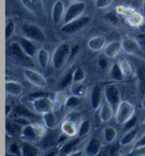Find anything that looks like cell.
<instances>
[{
    "label": "cell",
    "mask_w": 145,
    "mask_h": 156,
    "mask_svg": "<svg viewBox=\"0 0 145 156\" xmlns=\"http://www.w3.org/2000/svg\"><path fill=\"white\" fill-rule=\"evenodd\" d=\"M98 65L99 66L101 67V68L102 69H105L106 68V67L108 66V62H107V60L105 59V58H101L100 60H99V62H98Z\"/></svg>",
    "instance_id": "c3c4849f"
},
{
    "label": "cell",
    "mask_w": 145,
    "mask_h": 156,
    "mask_svg": "<svg viewBox=\"0 0 145 156\" xmlns=\"http://www.w3.org/2000/svg\"><path fill=\"white\" fill-rule=\"evenodd\" d=\"M68 1L70 2H74L75 1H77V0H68Z\"/></svg>",
    "instance_id": "11a10c76"
},
{
    "label": "cell",
    "mask_w": 145,
    "mask_h": 156,
    "mask_svg": "<svg viewBox=\"0 0 145 156\" xmlns=\"http://www.w3.org/2000/svg\"><path fill=\"white\" fill-rule=\"evenodd\" d=\"M23 135L28 140H36L38 139V134L36 131L31 125H27L24 126L23 130Z\"/></svg>",
    "instance_id": "484cf974"
},
{
    "label": "cell",
    "mask_w": 145,
    "mask_h": 156,
    "mask_svg": "<svg viewBox=\"0 0 145 156\" xmlns=\"http://www.w3.org/2000/svg\"><path fill=\"white\" fill-rule=\"evenodd\" d=\"M79 105V97L74 96H71L67 98L65 102V107L67 108H72L74 107H77Z\"/></svg>",
    "instance_id": "d6a6232c"
},
{
    "label": "cell",
    "mask_w": 145,
    "mask_h": 156,
    "mask_svg": "<svg viewBox=\"0 0 145 156\" xmlns=\"http://www.w3.org/2000/svg\"><path fill=\"white\" fill-rule=\"evenodd\" d=\"M68 118L73 123H76L80 118V114L77 113V112H72L68 115Z\"/></svg>",
    "instance_id": "bcb514c9"
},
{
    "label": "cell",
    "mask_w": 145,
    "mask_h": 156,
    "mask_svg": "<svg viewBox=\"0 0 145 156\" xmlns=\"http://www.w3.org/2000/svg\"><path fill=\"white\" fill-rule=\"evenodd\" d=\"M21 155L38 156V151L33 145L24 142L22 144V147H21Z\"/></svg>",
    "instance_id": "603a6c76"
},
{
    "label": "cell",
    "mask_w": 145,
    "mask_h": 156,
    "mask_svg": "<svg viewBox=\"0 0 145 156\" xmlns=\"http://www.w3.org/2000/svg\"><path fill=\"white\" fill-rule=\"evenodd\" d=\"M101 98H102L101 89L98 85H95L94 87L93 88L91 97V102L93 109H97L100 107L101 103Z\"/></svg>",
    "instance_id": "ac0fdd59"
},
{
    "label": "cell",
    "mask_w": 145,
    "mask_h": 156,
    "mask_svg": "<svg viewBox=\"0 0 145 156\" xmlns=\"http://www.w3.org/2000/svg\"><path fill=\"white\" fill-rule=\"evenodd\" d=\"M82 154H83V151H79L74 153H71V154L68 156H81Z\"/></svg>",
    "instance_id": "816d5d0a"
},
{
    "label": "cell",
    "mask_w": 145,
    "mask_h": 156,
    "mask_svg": "<svg viewBox=\"0 0 145 156\" xmlns=\"http://www.w3.org/2000/svg\"><path fill=\"white\" fill-rule=\"evenodd\" d=\"M144 128H145V126H144Z\"/></svg>",
    "instance_id": "91938a15"
},
{
    "label": "cell",
    "mask_w": 145,
    "mask_h": 156,
    "mask_svg": "<svg viewBox=\"0 0 145 156\" xmlns=\"http://www.w3.org/2000/svg\"><path fill=\"white\" fill-rule=\"evenodd\" d=\"M86 9V4L84 2H74L69 6L64 13V23H69L74 19L81 17Z\"/></svg>",
    "instance_id": "5b68a950"
},
{
    "label": "cell",
    "mask_w": 145,
    "mask_h": 156,
    "mask_svg": "<svg viewBox=\"0 0 145 156\" xmlns=\"http://www.w3.org/2000/svg\"><path fill=\"white\" fill-rule=\"evenodd\" d=\"M64 13V6L63 2L60 0L55 2L52 10V19L55 24H57L61 21Z\"/></svg>",
    "instance_id": "7c38bea8"
},
{
    "label": "cell",
    "mask_w": 145,
    "mask_h": 156,
    "mask_svg": "<svg viewBox=\"0 0 145 156\" xmlns=\"http://www.w3.org/2000/svg\"><path fill=\"white\" fill-rule=\"evenodd\" d=\"M127 156H129V155H127Z\"/></svg>",
    "instance_id": "680465c9"
},
{
    "label": "cell",
    "mask_w": 145,
    "mask_h": 156,
    "mask_svg": "<svg viewBox=\"0 0 145 156\" xmlns=\"http://www.w3.org/2000/svg\"><path fill=\"white\" fill-rule=\"evenodd\" d=\"M122 48V43L119 41H112L105 48L104 53L109 58H113L116 56Z\"/></svg>",
    "instance_id": "9a60e30c"
},
{
    "label": "cell",
    "mask_w": 145,
    "mask_h": 156,
    "mask_svg": "<svg viewBox=\"0 0 145 156\" xmlns=\"http://www.w3.org/2000/svg\"><path fill=\"white\" fill-rule=\"evenodd\" d=\"M57 154V150H53L50 151V153H47V154H45L44 156H55Z\"/></svg>",
    "instance_id": "f907efd6"
},
{
    "label": "cell",
    "mask_w": 145,
    "mask_h": 156,
    "mask_svg": "<svg viewBox=\"0 0 145 156\" xmlns=\"http://www.w3.org/2000/svg\"><path fill=\"white\" fill-rule=\"evenodd\" d=\"M104 96L112 111L116 112L120 105V92L114 84H107L104 88Z\"/></svg>",
    "instance_id": "3957f363"
},
{
    "label": "cell",
    "mask_w": 145,
    "mask_h": 156,
    "mask_svg": "<svg viewBox=\"0 0 145 156\" xmlns=\"http://www.w3.org/2000/svg\"><path fill=\"white\" fill-rule=\"evenodd\" d=\"M28 10L36 15H40L44 11L42 0H19Z\"/></svg>",
    "instance_id": "9c48e42d"
},
{
    "label": "cell",
    "mask_w": 145,
    "mask_h": 156,
    "mask_svg": "<svg viewBox=\"0 0 145 156\" xmlns=\"http://www.w3.org/2000/svg\"><path fill=\"white\" fill-rule=\"evenodd\" d=\"M16 38V41L19 43L26 55L33 58L37 52L36 46L33 43V41L29 40L24 36H17Z\"/></svg>",
    "instance_id": "8fae6325"
},
{
    "label": "cell",
    "mask_w": 145,
    "mask_h": 156,
    "mask_svg": "<svg viewBox=\"0 0 145 156\" xmlns=\"http://www.w3.org/2000/svg\"><path fill=\"white\" fill-rule=\"evenodd\" d=\"M45 122L49 127H53L55 123V116L51 112L45 114Z\"/></svg>",
    "instance_id": "d590c367"
},
{
    "label": "cell",
    "mask_w": 145,
    "mask_h": 156,
    "mask_svg": "<svg viewBox=\"0 0 145 156\" xmlns=\"http://www.w3.org/2000/svg\"><path fill=\"white\" fill-rule=\"evenodd\" d=\"M9 152L12 155L15 156H20L21 155V150H20L18 145L16 144H12L9 147Z\"/></svg>",
    "instance_id": "b9f144b4"
},
{
    "label": "cell",
    "mask_w": 145,
    "mask_h": 156,
    "mask_svg": "<svg viewBox=\"0 0 145 156\" xmlns=\"http://www.w3.org/2000/svg\"><path fill=\"white\" fill-rule=\"evenodd\" d=\"M113 0H96V6L98 9H104L109 6Z\"/></svg>",
    "instance_id": "ab89813d"
},
{
    "label": "cell",
    "mask_w": 145,
    "mask_h": 156,
    "mask_svg": "<svg viewBox=\"0 0 145 156\" xmlns=\"http://www.w3.org/2000/svg\"><path fill=\"white\" fill-rule=\"evenodd\" d=\"M59 156H62V155H60H60H59Z\"/></svg>",
    "instance_id": "6f0895ef"
},
{
    "label": "cell",
    "mask_w": 145,
    "mask_h": 156,
    "mask_svg": "<svg viewBox=\"0 0 145 156\" xmlns=\"http://www.w3.org/2000/svg\"><path fill=\"white\" fill-rule=\"evenodd\" d=\"M143 105H144V107H145V100H144V101H143Z\"/></svg>",
    "instance_id": "9f6ffc18"
},
{
    "label": "cell",
    "mask_w": 145,
    "mask_h": 156,
    "mask_svg": "<svg viewBox=\"0 0 145 156\" xmlns=\"http://www.w3.org/2000/svg\"><path fill=\"white\" fill-rule=\"evenodd\" d=\"M37 57H38L39 65L41 68L43 69H46L50 60L49 52L44 48L39 49L38 53H37Z\"/></svg>",
    "instance_id": "44dd1931"
},
{
    "label": "cell",
    "mask_w": 145,
    "mask_h": 156,
    "mask_svg": "<svg viewBox=\"0 0 145 156\" xmlns=\"http://www.w3.org/2000/svg\"><path fill=\"white\" fill-rule=\"evenodd\" d=\"M135 146L136 148L141 146H145V135L142 136V137L140 138V140H138V142L136 144Z\"/></svg>",
    "instance_id": "681fc988"
},
{
    "label": "cell",
    "mask_w": 145,
    "mask_h": 156,
    "mask_svg": "<svg viewBox=\"0 0 145 156\" xmlns=\"http://www.w3.org/2000/svg\"><path fill=\"white\" fill-rule=\"evenodd\" d=\"M104 136L105 140H106L108 142H111L115 139V138H116V132L115 131L113 128H107V129H105V130Z\"/></svg>",
    "instance_id": "836d02e7"
},
{
    "label": "cell",
    "mask_w": 145,
    "mask_h": 156,
    "mask_svg": "<svg viewBox=\"0 0 145 156\" xmlns=\"http://www.w3.org/2000/svg\"><path fill=\"white\" fill-rule=\"evenodd\" d=\"M79 45H76L74 46L72 48H71V52H70V58H73L74 56L76 54L78 53V51H79Z\"/></svg>",
    "instance_id": "7dc6e473"
},
{
    "label": "cell",
    "mask_w": 145,
    "mask_h": 156,
    "mask_svg": "<svg viewBox=\"0 0 145 156\" xmlns=\"http://www.w3.org/2000/svg\"><path fill=\"white\" fill-rule=\"evenodd\" d=\"M31 98L33 99H38V98H40V97H48L47 95V93L46 92H34L33 94H31Z\"/></svg>",
    "instance_id": "f6af8a7d"
},
{
    "label": "cell",
    "mask_w": 145,
    "mask_h": 156,
    "mask_svg": "<svg viewBox=\"0 0 145 156\" xmlns=\"http://www.w3.org/2000/svg\"><path fill=\"white\" fill-rule=\"evenodd\" d=\"M9 53L14 56L16 59L20 60L21 61H24L26 62H29V60L32 59L29 56L26 55L22 48L17 41H14L8 47Z\"/></svg>",
    "instance_id": "52a82bcc"
},
{
    "label": "cell",
    "mask_w": 145,
    "mask_h": 156,
    "mask_svg": "<svg viewBox=\"0 0 145 156\" xmlns=\"http://www.w3.org/2000/svg\"><path fill=\"white\" fill-rule=\"evenodd\" d=\"M136 122H137V118L136 117H133L131 119L127 121L125 125V130H129L133 128L134 126L135 125Z\"/></svg>",
    "instance_id": "ee69618b"
},
{
    "label": "cell",
    "mask_w": 145,
    "mask_h": 156,
    "mask_svg": "<svg viewBox=\"0 0 145 156\" xmlns=\"http://www.w3.org/2000/svg\"><path fill=\"white\" fill-rule=\"evenodd\" d=\"M11 110H12V107H11V106L9 105H6V116L10 113Z\"/></svg>",
    "instance_id": "f5cc1de1"
},
{
    "label": "cell",
    "mask_w": 145,
    "mask_h": 156,
    "mask_svg": "<svg viewBox=\"0 0 145 156\" xmlns=\"http://www.w3.org/2000/svg\"><path fill=\"white\" fill-rule=\"evenodd\" d=\"M122 48L125 52L128 53L135 54L140 50V45L135 39L127 38L122 42Z\"/></svg>",
    "instance_id": "4fadbf2b"
},
{
    "label": "cell",
    "mask_w": 145,
    "mask_h": 156,
    "mask_svg": "<svg viewBox=\"0 0 145 156\" xmlns=\"http://www.w3.org/2000/svg\"><path fill=\"white\" fill-rule=\"evenodd\" d=\"M33 107L37 112H42V113H48L51 111L53 108V102L48 97H40L36 99H33Z\"/></svg>",
    "instance_id": "30bf717a"
},
{
    "label": "cell",
    "mask_w": 145,
    "mask_h": 156,
    "mask_svg": "<svg viewBox=\"0 0 145 156\" xmlns=\"http://www.w3.org/2000/svg\"><path fill=\"white\" fill-rule=\"evenodd\" d=\"M129 156H145V146H141L136 148L131 153H129Z\"/></svg>",
    "instance_id": "60d3db41"
},
{
    "label": "cell",
    "mask_w": 145,
    "mask_h": 156,
    "mask_svg": "<svg viewBox=\"0 0 145 156\" xmlns=\"http://www.w3.org/2000/svg\"><path fill=\"white\" fill-rule=\"evenodd\" d=\"M24 75L28 80L32 84L38 87H40L46 86L47 82L45 78L36 71L31 70V69H25Z\"/></svg>",
    "instance_id": "ba28073f"
},
{
    "label": "cell",
    "mask_w": 145,
    "mask_h": 156,
    "mask_svg": "<svg viewBox=\"0 0 145 156\" xmlns=\"http://www.w3.org/2000/svg\"><path fill=\"white\" fill-rule=\"evenodd\" d=\"M21 126H20L16 122L14 123H7L6 124V130L8 133L10 135L15 136L16 134L19 133L21 131Z\"/></svg>",
    "instance_id": "83f0119b"
},
{
    "label": "cell",
    "mask_w": 145,
    "mask_h": 156,
    "mask_svg": "<svg viewBox=\"0 0 145 156\" xmlns=\"http://www.w3.org/2000/svg\"><path fill=\"white\" fill-rule=\"evenodd\" d=\"M90 20L89 16H81L70 22L64 23L60 29V31L65 34H74L85 27L90 22Z\"/></svg>",
    "instance_id": "277c9868"
},
{
    "label": "cell",
    "mask_w": 145,
    "mask_h": 156,
    "mask_svg": "<svg viewBox=\"0 0 145 156\" xmlns=\"http://www.w3.org/2000/svg\"><path fill=\"white\" fill-rule=\"evenodd\" d=\"M58 131H51L45 134L40 142V146L43 149H49L58 144L60 137Z\"/></svg>",
    "instance_id": "8992f818"
},
{
    "label": "cell",
    "mask_w": 145,
    "mask_h": 156,
    "mask_svg": "<svg viewBox=\"0 0 145 156\" xmlns=\"http://www.w3.org/2000/svg\"><path fill=\"white\" fill-rule=\"evenodd\" d=\"M16 30V23L14 21L9 20L6 23L5 27V38L6 39L10 38L14 34Z\"/></svg>",
    "instance_id": "f1b7e54d"
},
{
    "label": "cell",
    "mask_w": 145,
    "mask_h": 156,
    "mask_svg": "<svg viewBox=\"0 0 145 156\" xmlns=\"http://www.w3.org/2000/svg\"><path fill=\"white\" fill-rule=\"evenodd\" d=\"M79 142H80V139L79 138H76L74 139L70 140V141L67 143V144L63 146V148H62V151L60 154L62 155V156H64L65 155L69 154V153H70L73 151V149L77 146Z\"/></svg>",
    "instance_id": "d4e9b609"
},
{
    "label": "cell",
    "mask_w": 145,
    "mask_h": 156,
    "mask_svg": "<svg viewBox=\"0 0 145 156\" xmlns=\"http://www.w3.org/2000/svg\"><path fill=\"white\" fill-rule=\"evenodd\" d=\"M86 75L83 69L77 68L73 72V82H81L85 79Z\"/></svg>",
    "instance_id": "f546056e"
},
{
    "label": "cell",
    "mask_w": 145,
    "mask_h": 156,
    "mask_svg": "<svg viewBox=\"0 0 145 156\" xmlns=\"http://www.w3.org/2000/svg\"><path fill=\"white\" fill-rule=\"evenodd\" d=\"M106 39L103 36H96L88 41V46L91 51H98L105 46Z\"/></svg>",
    "instance_id": "2e32d148"
},
{
    "label": "cell",
    "mask_w": 145,
    "mask_h": 156,
    "mask_svg": "<svg viewBox=\"0 0 145 156\" xmlns=\"http://www.w3.org/2000/svg\"><path fill=\"white\" fill-rule=\"evenodd\" d=\"M90 129V123L88 121H84L83 123L81 124V126L79 128V135L80 136L86 135V133L89 131Z\"/></svg>",
    "instance_id": "8d00e7d4"
},
{
    "label": "cell",
    "mask_w": 145,
    "mask_h": 156,
    "mask_svg": "<svg viewBox=\"0 0 145 156\" xmlns=\"http://www.w3.org/2000/svg\"><path fill=\"white\" fill-rule=\"evenodd\" d=\"M71 48L67 43L60 44L54 51L52 62L55 70H60L63 67L64 62L70 55Z\"/></svg>",
    "instance_id": "7a4b0ae2"
},
{
    "label": "cell",
    "mask_w": 145,
    "mask_h": 156,
    "mask_svg": "<svg viewBox=\"0 0 145 156\" xmlns=\"http://www.w3.org/2000/svg\"><path fill=\"white\" fill-rule=\"evenodd\" d=\"M88 156H89V155H88Z\"/></svg>",
    "instance_id": "94428289"
},
{
    "label": "cell",
    "mask_w": 145,
    "mask_h": 156,
    "mask_svg": "<svg viewBox=\"0 0 145 156\" xmlns=\"http://www.w3.org/2000/svg\"><path fill=\"white\" fill-rule=\"evenodd\" d=\"M112 109L109 105H103L101 108V119H109L111 116Z\"/></svg>",
    "instance_id": "f35d334b"
},
{
    "label": "cell",
    "mask_w": 145,
    "mask_h": 156,
    "mask_svg": "<svg viewBox=\"0 0 145 156\" xmlns=\"http://www.w3.org/2000/svg\"><path fill=\"white\" fill-rule=\"evenodd\" d=\"M6 92L14 96H19L23 92V87L16 82H7L5 84Z\"/></svg>",
    "instance_id": "d6986e66"
},
{
    "label": "cell",
    "mask_w": 145,
    "mask_h": 156,
    "mask_svg": "<svg viewBox=\"0 0 145 156\" xmlns=\"http://www.w3.org/2000/svg\"><path fill=\"white\" fill-rule=\"evenodd\" d=\"M142 10H143V13L145 15V0L144 1V3H143V7H142Z\"/></svg>",
    "instance_id": "db71d44e"
},
{
    "label": "cell",
    "mask_w": 145,
    "mask_h": 156,
    "mask_svg": "<svg viewBox=\"0 0 145 156\" xmlns=\"http://www.w3.org/2000/svg\"><path fill=\"white\" fill-rule=\"evenodd\" d=\"M118 150V147L116 145H111L103 148L98 156H115Z\"/></svg>",
    "instance_id": "4316f807"
},
{
    "label": "cell",
    "mask_w": 145,
    "mask_h": 156,
    "mask_svg": "<svg viewBox=\"0 0 145 156\" xmlns=\"http://www.w3.org/2000/svg\"><path fill=\"white\" fill-rule=\"evenodd\" d=\"M119 64H120L121 68H122L125 75H129L131 74L132 68L129 62H127V60L124 59V58H122V59H120V61H119Z\"/></svg>",
    "instance_id": "1f68e13d"
},
{
    "label": "cell",
    "mask_w": 145,
    "mask_h": 156,
    "mask_svg": "<svg viewBox=\"0 0 145 156\" xmlns=\"http://www.w3.org/2000/svg\"><path fill=\"white\" fill-rule=\"evenodd\" d=\"M67 99V96L65 93L62 92H58L57 94H56V101L60 105H62V104H65Z\"/></svg>",
    "instance_id": "7bdbcfd3"
},
{
    "label": "cell",
    "mask_w": 145,
    "mask_h": 156,
    "mask_svg": "<svg viewBox=\"0 0 145 156\" xmlns=\"http://www.w3.org/2000/svg\"><path fill=\"white\" fill-rule=\"evenodd\" d=\"M72 81H73V72H70L62 79L61 82H60V87L62 88L66 87Z\"/></svg>",
    "instance_id": "74e56055"
},
{
    "label": "cell",
    "mask_w": 145,
    "mask_h": 156,
    "mask_svg": "<svg viewBox=\"0 0 145 156\" xmlns=\"http://www.w3.org/2000/svg\"><path fill=\"white\" fill-rule=\"evenodd\" d=\"M86 90H87L86 86L81 82H74L71 88L72 94L77 97H81L85 95Z\"/></svg>",
    "instance_id": "cb8c5ba5"
},
{
    "label": "cell",
    "mask_w": 145,
    "mask_h": 156,
    "mask_svg": "<svg viewBox=\"0 0 145 156\" xmlns=\"http://www.w3.org/2000/svg\"><path fill=\"white\" fill-rule=\"evenodd\" d=\"M21 31L23 36L33 42L35 41V42L43 43L46 39L43 30L38 25L34 23H24L21 26Z\"/></svg>",
    "instance_id": "6da1fadb"
},
{
    "label": "cell",
    "mask_w": 145,
    "mask_h": 156,
    "mask_svg": "<svg viewBox=\"0 0 145 156\" xmlns=\"http://www.w3.org/2000/svg\"><path fill=\"white\" fill-rule=\"evenodd\" d=\"M110 77L116 81H122L124 79V73L121 68L119 62L112 65L110 70Z\"/></svg>",
    "instance_id": "7402d4cb"
},
{
    "label": "cell",
    "mask_w": 145,
    "mask_h": 156,
    "mask_svg": "<svg viewBox=\"0 0 145 156\" xmlns=\"http://www.w3.org/2000/svg\"><path fill=\"white\" fill-rule=\"evenodd\" d=\"M15 113L20 118H23L28 119V120L29 119H34V120L38 119V117L35 114L31 112L29 109H27L23 105L16 106V109H15Z\"/></svg>",
    "instance_id": "e0dca14e"
},
{
    "label": "cell",
    "mask_w": 145,
    "mask_h": 156,
    "mask_svg": "<svg viewBox=\"0 0 145 156\" xmlns=\"http://www.w3.org/2000/svg\"><path fill=\"white\" fill-rule=\"evenodd\" d=\"M137 135V130H133V131H129L126 136H124L123 138V139L121 140V144L123 146L129 144V143L133 141Z\"/></svg>",
    "instance_id": "4dcf8cb0"
},
{
    "label": "cell",
    "mask_w": 145,
    "mask_h": 156,
    "mask_svg": "<svg viewBox=\"0 0 145 156\" xmlns=\"http://www.w3.org/2000/svg\"><path fill=\"white\" fill-rule=\"evenodd\" d=\"M101 150V142L96 138H93L88 143L86 152L89 156H94L98 154Z\"/></svg>",
    "instance_id": "ffe728a7"
},
{
    "label": "cell",
    "mask_w": 145,
    "mask_h": 156,
    "mask_svg": "<svg viewBox=\"0 0 145 156\" xmlns=\"http://www.w3.org/2000/svg\"><path fill=\"white\" fill-rule=\"evenodd\" d=\"M118 117L124 119L125 118H128L131 116L132 114L134 112V108L133 105L127 102V101H122L118 108Z\"/></svg>",
    "instance_id": "5bb4252c"
},
{
    "label": "cell",
    "mask_w": 145,
    "mask_h": 156,
    "mask_svg": "<svg viewBox=\"0 0 145 156\" xmlns=\"http://www.w3.org/2000/svg\"><path fill=\"white\" fill-rule=\"evenodd\" d=\"M105 20L112 25H117L119 23V18L112 12H109L105 14Z\"/></svg>",
    "instance_id": "e575fe53"
}]
</instances>
